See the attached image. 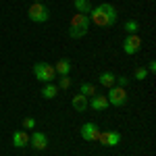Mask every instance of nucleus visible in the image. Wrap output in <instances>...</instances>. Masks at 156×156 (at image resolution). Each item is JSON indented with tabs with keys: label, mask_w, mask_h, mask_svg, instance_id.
Masks as SVG:
<instances>
[{
	"label": "nucleus",
	"mask_w": 156,
	"mask_h": 156,
	"mask_svg": "<svg viewBox=\"0 0 156 156\" xmlns=\"http://www.w3.org/2000/svg\"><path fill=\"white\" fill-rule=\"evenodd\" d=\"M23 127L25 129H34V127H36V121L31 119V117H25L23 119Z\"/></svg>",
	"instance_id": "20"
},
{
	"label": "nucleus",
	"mask_w": 156,
	"mask_h": 156,
	"mask_svg": "<svg viewBox=\"0 0 156 156\" xmlns=\"http://www.w3.org/2000/svg\"><path fill=\"white\" fill-rule=\"evenodd\" d=\"M90 29V17L83 12H75L71 19V29H69V36L71 37H83Z\"/></svg>",
	"instance_id": "2"
},
{
	"label": "nucleus",
	"mask_w": 156,
	"mask_h": 156,
	"mask_svg": "<svg viewBox=\"0 0 156 156\" xmlns=\"http://www.w3.org/2000/svg\"><path fill=\"white\" fill-rule=\"evenodd\" d=\"M142 46V40L137 34H131V36L125 37V42H123V50H125V54H135L137 50Z\"/></svg>",
	"instance_id": "7"
},
{
	"label": "nucleus",
	"mask_w": 156,
	"mask_h": 156,
	"mask_svg": "<svg viewBox=\"0 0 156 156\" xmlns=\"http://www.w3.org/2000/svg\"><path fill=\"white\" fill-rule=\"evenodd\" d=\"M115 83H119V87H127V83H129V79H127V77L123 75V77H117V79H115Z\"/></svg>",
	"instance_id": "22"
},
{
	"label": "nucleus",
	"mask_w": 156,
	"mask_h": 156,
	"mask_svg": "<svg viewBox=\"0 0 156 156\" xmlns=\"http://www.w3.org/2000/svg\"><path fill=\"white\" fill-rule=\"evenodd\" d=\"M69 85H71V79H69V75H62V77H60V87H62V90H67Z\"/></svg>",
	"instance_id": "21"
},
{
	"label": "nucleus",
	"mask_w": 156,
	"mask_h": 156,
	"mask_svg": "<svg viewBox=\"0 0 156 156\" xmlns=\"http://www.w3.org/2000/svg\"><path fill=\"white\" fill-rule=\"evenodd\" d=\"M54 71L60 73V75H69V71H71V60L69 58H60L58 62H56V67H54Z\"/></svg>",
	"instance_id": "14"
},
{
	"label": "nucleus",
	"mask_w": 156,
	"mask_h": 156,
	"mask_svg": "<svg viewBox=\"0 0 156 156\" xmlns=\"http://www.w3.org/2000/svg\"><path fill=\"white\" fill-rule=\"evenodd\" d=\"M29 144H31V148H36V150H46L48 148V137L42 131H34L29 135Z\"/></svg>",
	"instance_id": "8"
},
{
	"label": "nucleus",
	"mask_w": 156,
	"mask_h": 156,
	"mask_svg": "<svg viewBox=\"0 0 156 156\" xmlns=\"http://www.w3.org/2000/svg\"><path fill=\"white\" fill-rule=\"evenodd\" d=\"M34 75L42 83H52L54 77H56V71H54V67H50L46 62H36L34 65Z\"/></svg>",
	"instance_id": "3"
},
{
	"label": "nucleus",
	"mask_w": 156,
	"mask_h": 156,
	"mask_svg": "<svg viewBox=\"0 0 156 156\" xmlns=\"http://www.w3.org/2000/svg\"><path fill=\"white\" fill-rule=\"evenodd\" d=\"M148 71H152V73L156 71V62H154V60H150V65H148Z\"/></svg>",
	"instance_id": "23"
},
{
	"label": "nucleus",
	"mask_w": 156,
	"mask_h": 156,
	"mask_svg": "<svg viewBox=\"0 0 156 156\" xmlns=\"http://www.w3.org/2000/svg\"><path fill=\"white\" fill-rule=\"evenodd\" d=\"M71 104H73V108H75L77 112H83L85 108H87V98H85L83 94H77V96H73Z\"/></svg>",
	"instance_id": "12"
},
{
	"label": "nucleus",
	"mask_w": 156,
	"mask_h": 156,
	"mask_svg": "<svg viewBox=\"0 0 156 156\" xmlns=\"http://www.w3.org/2000/svg\"><path fill=\"white\" fill-rule=\"evenodd\" d=\"M73 6H75V11L77 12H83V15H90L92 12V4H90V0H73Z\"/></svg>",
	"instance_id": "13"
},
{
	"label": "nucleus",
	"mask_w": 156,
	"mask_h": 156,
	"mask_svg": "<svg viewBox=\"0 0 156 156\" xmlns=\"http://www.w3.org/2000/svg\"><path fill=\"white\" fill-rule=\"evenodd\" d=\"M106 100H108V104H112V106H123L127 102V90L125 87H108Z\"/></svg>",
	"instance_id": "4"
},
{
	"label": "nucleus",
	"mask_w": 156,
	"mask_h": 156,
	"mask_svg": "<svg viewBox=\"0 0 156 156\" xmlns=\"http://www.w3.org/2000/svg\"><path fill=\"white\" fill-rule=\"evenodd\" d=\"M125 29H127V34L131 36V34H137V29H140V25H137V21H133V19H129V21L125 23Z\"/></svg>",
	"instance_id": "18"
},
{
	"label": "nucleus",
	"mask_w": 156,
	"mask_h": 156,
	"mask_svg": "<svg viewBox=\"0 0 156 156\" xmlns=\"http://www.w3.org/2000/svg\"><path fill=\"white\" fill-rule=\"evenodd\" d=\"M146 77H148V69H144V67H137V69H135V79L144 81Z\"/></svg>",
	"instance_id": "19"
},
{
	"label": "nucleus",
	"mask_w": 156,
	"mask_h": 156,
	"mask_svg": "<svg viewBox=\"0 0 156 156\" xmlns=\"http://www.w3.org/2000/svg\"><path fill=\"white\" fill-rule=\"evenodd\" d=\"M58 94V85H54V83H44V87H42V96L44 98H54Z\"/></svg>",
	"instance_id": "15"
},
{
	"label": "nucleus",
	"mask_w": 156,
	"mask_h": 156,
	"mask_svg": "<svg viewBox=\"0 0 156 156\" xmlns=\"http://www.w3.org/2000/svg\"><path fill=\"white\" fill-rule=\"evenodd\" d=\"M90 21H94V25H100V27H106V25H115L117 23V11L112 4H100L96 9H92V12L87 15Z\"/></svg>",
	"instance_id": "1"
},
{
	"label": "nucleus",
	"mask_w": 156,
	"mask_h": 156,
	"mask_svg": "<svg viewBox=\"0 0 156 156\" xmlns=\"http://www.w3.org/2000/svg\"><path fill=\"white\" fill-rule=\"evenodd\" d=\"M87 106H92L94 110H106L108 108V100H106V96L96 94V96H92V100L87 102Z\"/></svg>",
	"instance_id": "10"
},
{
	"label": "nucleus",
	"mask_w": 156,
	"mask_h": 156,
	"mask_svg": "<svg viewBox=\"0 0 156 156\" xmlns=\"http://www.w3.org/2000/svg\"><path fill=\"white\" fill-rule=\"evenodd\" d=\"M98 142H100L102 146L112 148V146H117L121 142V133H117V131H100L98 133Z\"/></svg>",
	"instance_id": "6"
},
{
	"label": "nucleus",
	"mask_w": 156,
	"mask_h": 156,
	"mask_svg": "<svg viewBox=\"0 0 156 156\" xmlns=\"http://www.w3.org/2000/svg\"><path fill=\"white\" fill-rule=\"evenodd\" d=\"M27 15H29V19H31V21H36V23H44V21H48V17H50L48 9H46L44 4H40V2L31 4V6H29V11H27Z\"/></svg>",
	"instance_id": "5"
},
{
	"label": "nucleus",
	"mask_w": 156,
	"mask_h": 156,
	"mask_svg": "<svg viewBox=\"0 0 156 156\" xmlns=\"http://www.w3.org/2000/svg\"><path fill=\"white\" fill-rule=\"evenodd\" d=\"M36 2H40V0H36Z\"/></svg>",
	"instance_id": "24"
},
{
	"label": "nucleus",
	"mask_w": 156,
	"mask_h": 156,
	"mask_svg": "<svg viewBox=\"0 0 156 156\" xmlns=\"http://www.w3.org/2000/svg\"><path fill=\"white\" fill-rule=\"evenodd\" d=\"M98 133H100V129H98L96 123H85L83 127H81V137H83L85 142H96Z\"/></svg>",
	"instance_id": "9"
},
{
	"label": "nucleus",
	"mask_w": 156,
	"mask_h": 156,
	"mask_svg": "<svg viewBox=\"0 0 156 156\" xmlns=\"http://www.w3.org/2000/svg\"><path fill=\"white\" fill-rule=\"evenodd\" d=\"M27 144H29L27 131H15L12 133V146H15V148H25Z\"/></svg>",
	"instance_id": "11"
},
{
	"label": "nucleus",
	"mask_w": 156,
	"mask_h": 156,
	"mask_svg": "<svg viewBox=\"0 0 156 156\" xmlns=\"http://www.w3.org/2000/svg\"><path fill=\"white\" fill-rule=\"evenodd\" d=\"M79 94H83L85 98H92V96L98 94V90H96V85H92V83L85 81V83H81V92H79Z\"/></svg>",
	"instance_id": "17"
},
{
	"label": "nucleus",
	"mask_w": 156,
	"mask_h": 156,
	"mask_svg": "<svg viewBox=\"0 0 156 156\" xmlns=\"http://www.w3.org/2000/svg\"><path fill=\"white\" fill-rule=\"evenodd\" d=\"M98 79H100V85H104V87H115V79H117V77H115L112 73L106 71V73H102Z\"/></svg>",
	"instance_id": "16"
}]
</instances>
